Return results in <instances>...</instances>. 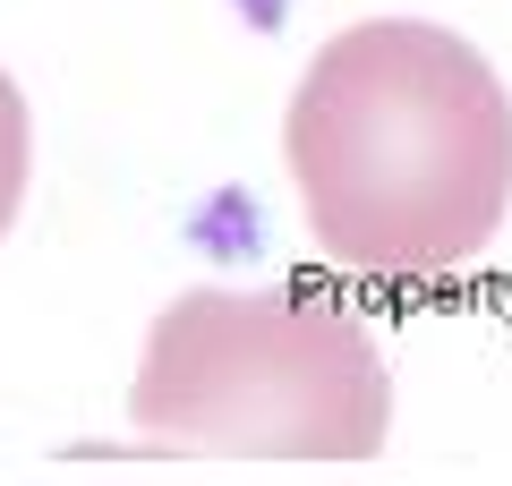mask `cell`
I'll return each mask as SVG.
<instances>
[{"mask_svg": "<svg viewBox=\"0 0 512 486\" xmlns=\"http://www.w3.org/2000/svg\"><path fill=\"white\" fill-rule=\"evenodd\" d=\"M282 154L342 273L444 282L504 231L512 94L453 26L367 18L299 77Z\"/></svg>", "mask_w": 512, "mask_h": 486, "instance_id": "cell-1", "label": "cell"}, {"mask_svg": "<svg viewBox=\"0 0 512 486\" xmlns=\"http://www.w3.org/2000/svg\"><path fill=\"white\" fill-rule=\"evenodd\" d=\"M128 418L188 452L367 461L393 435V376L359 316L299 290H188L154 316Z\"/></svg>", "mask_w": 512, "mask_h": 486, "instance_id": "cell-2", "label": "cell"}, {"mask_svg": "<svg viewBox=\"0 0 512 486\" xmlns=\"http://www.w3.org/2000/svg\"><path fill=\"white\" fill-rule=\"evenodd\" d=\"M18 197H26V94L0 69V239L18 222Z\"/></svg>", "mask_w": 512, "mask_h": 486, "instance_id": "cell-3", "label": "cell"}]
</instances>
